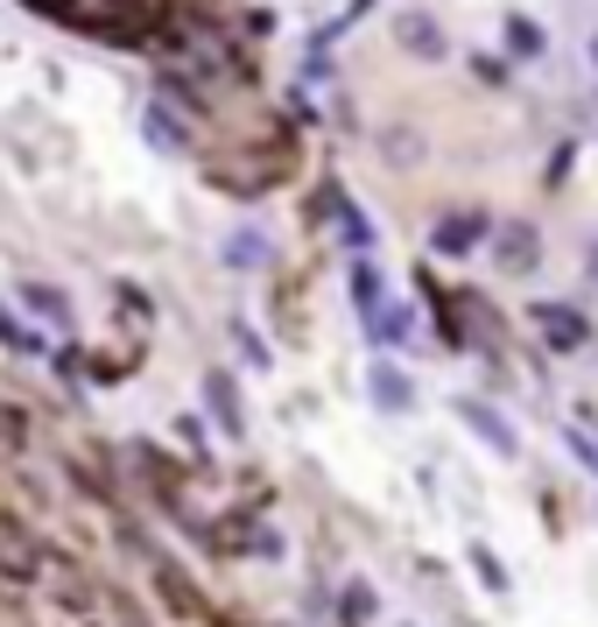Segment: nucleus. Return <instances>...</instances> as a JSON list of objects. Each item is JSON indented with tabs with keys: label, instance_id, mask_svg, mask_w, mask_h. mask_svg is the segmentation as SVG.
<instances>
[{
	"label": "nucleus",
	"instance_id": "nucleus-2",
	"mask_svg": "<svg viewBox=\"0 0 598 627\" xmlns=\"http://www.w3.org/2000/svg\"><path fill=\"white\" fill-rule=\"evenodd\" d=\"M493 254H500V269H514V275H521V269H535V226H521V219H514L507 233H500Z\"/></svg>",
	"mask_w": 598,
	"mask_h": 627
},
{
	"label": "nucleus",
	"instance_id": "nucleus-5",
	"mask_svg": "<svg viewBox=\"0 0 598 627\" xmlns=\"http://www.w3.org/2000/svg\"><path fill=\"white\" fill-rule=\"evenodd\" d=\"M465 424H472L479 437H486V445H493V451H514V430H500V424H493V409H479V403H465Z\"/></svg>",
	"mask_w": 598,
	"mask_h": 627
},
{
	"label": "nucleus",
	"instance_id": "nucleus-7",
	"mask_svg": "<svg viewBox=\"0 0 598 627\" xmlns=\"http://www.w3.org/2000/svg\"><path fill=\"white\" fill-rule=\"evenodd\" d=\"M261 254H267V240H261V233H240L233 247H225V261H233V269H261Z\"/></svg>",
	"mask_w": 598,
	"mask_h": 627
},
{
	"label": "nucleus",
	"instance_id": "nucleus-9",
	"mask_svg": "<svg viewBox=\"0 0 598 627\" xmlns=\"http://www.w3.org/2000/svg\"><path fill=\"white\" fill-rule=\"evenodd\" d=\"M591 64H598V35H591Z\"/></svg>",
	"mask_w": 598,
	"mask_h": 627
},
{
	"label": "nucleus",
	"instance_id": "nucleus-8",
	"mask_svg": "<svg viewBox=\"0 0 598 627\" xmlns=\"http://www.w3.org/2000/svg\"><path fill=\"white\" fill-rule=\"evenodd\" d=\"M507 43H514V50H521V56H535V50H543V35H535V29H528V22H514V29H507Z\"/></svg>",
	"mask_w": 598,
	"mask_h": 627
},
{
	"label": "nucleus",
	"instance_id": "nucleus-1",
	"mask_svg": "<svg viewBox=\"0 0 598 627\" xmlns=\"http://www.w3.org/2000/svg\"><path fill=\"white\" fill-rule=\"evenodd\" d=\"M479 233H486V212H451L437 226V254H472Z\"/></svg>",
	"mask_w": 598,
	"mask_h": 627
},
{
	"label": "nucleus",
	"instance_id": "nucleus-6",
	"mask_svg": "<svg viewBox=\"0 0 598 627\" xmlns=\"http://www.w3.org/2000/svg\"><path fill=\"white\" fill-rule=\"evenodd\" d=\"M401 43L422 50V56H437V50H443V35H437L430 22H422V14H401Z\"/></svg>",
	"mask_w": 598,
	"mask_h": 627
},
{
	"label": "nucleus",
	"instance_id": "nucleus-3",
	"mask_svg": "<svg viewBox=\"0 0 598 627\" xmlns=\"http://www.w3.org/2000/svg\"><path fill=\"white\" fill-rule=\"evenodd\" d=\"M374 403H380V409H409V403H416L409 374H395V367H374Z\"/></svg>",
	"mask_w": 598,
	"mask_h": 627
},
{
	"label": "nucleus",
	"instance_id": "nucleus-4",
	"mask_svg": "<svg viewBox=\"0 0 598 627\" xmlns=\"http://www.w3.org/2000/svg\"><path fill=\"white\" fill-rule=\"evenodd\" d=\"M535 317H543L549 346H577V338H585V317H577V311H556V303H543V311H535Z\"/></svg>",
	"mask_w": 598,
	"mask_h": 627
}]
</instances>
